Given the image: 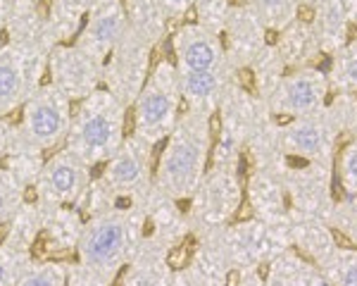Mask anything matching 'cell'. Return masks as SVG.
I'll return each instance as SVG.
<instances>
[{
  "label": "cell",
  "mask_w": 357,
  "mask_h": 286,
  "mask_svg": "<svg viewBox=\"0 0 357 286\" xmlns=\"http://www.w3.org/2000/svg\"><path fill=\"white\" fill-rule=\"evenodd\" d=\"M33 253L0 239V286H17L24 270L31 265Z\"/></svg>",
  "instance_id": "484cf974"
},
{
  "label": "cell",
  "mask_w": 357,
  "mask_h": 286,
  "mask_svg": "<svg viewBox=\"0 0 357 286\" xmlns=\"http://www.w3.org/2000/svg\"><path fill=\"white\" fill-rule=\"evenodd\" d=\"M100 176L124 205L141 203L155 186L153 148L138 141L134 134H126L117 153L102 165Z\"/></svg>",
  "instance_id": "52a82bcc"
},
{
  "label": "cell",
  "mask_w": 357,
  "mask_h": 286,
  "mask_svg": "<svg viewBox=\"0 0 357 286\" xmlns=\"http://www.w3.org/2000/svg\"><path fill=\"white\" fill-rule=\"evenodd\" d=\"M45 153L41 148H36L31 141H26V136L20 131V124L15 122V131L13 139H10L8 153H5V160L0 167H5L10 174L20 181V186L29 193L36 184L38 174H41L43 165H45Z\"/></svg>",
  "instance_id": "ac0fdd59"
},
{
  "label": "cell",
  "mask_w": 357,
  "mask_h": 286,
  "mask_svg": "<svg viewBox=\"0 0 357 286\" xmlns=\"http://www.w3.org/2000/svg\"><path fill=\"white\" fill-rule=\"evenodd\" d=\"M141 239L143 217L138 203L114 208L86 220L77 246V262L114 284L134 257Z\"/></svg>",
  "instance_id": "7a4b0ae2"
},
{
  "label": "cell",
  "mask_w": 357,
  "mask_h": 286,
  "mask_svg": "<svg viewBox=\"0 0 357 286\" xmlns=\"http://www.w3.org/2000/svg\"><path fill=\"white\" fill-rule=\"evenodd\" d=\"M169 253L151 241H141L134 257L117 277L114 286H169Z\"/></svg>",
  "instance_id": "e0dca14e"
},
{
  "label": "cell",
  "mask_w": 357,
  "mask_h": 286,
  "mask_svg": "<svg viewBox=\"0 0 357 286\" xmlns=\"http://www.w3.org/2000/svg\"><path fill=\"white\" fill-rule=\"evenodd\" d=\"M67 286H114V284L102 279L100 274L91 272L82 262L72 260L67 265Z\"/></svg>",
  "instance_id": "f546056e"
},
{
  "label": "cell",
  "mask_w": 357,
  "mask_h": 286,
  "mask_svg": "<svg viewBox=\"0 0 357 286\" xmlns=\"http://www.w3.org/2000/svg\"><path fill=\"white\" fill-rule=\"evenodd\" d=\"M212 119L181 110L176 127L167 136L160 160L155 165V186L167 198L191 200L195 188L207 172V158L212 153Z\"/></svg>",
  "instance_id": "6da1fadb"
},
{
  "label": "cell",
  "mask_w": 357,
  "mask_h": 286,
  "mask_svg": "<svg viewBox=\"0 0 357 286\" xmlns=\"http://www.w3.org/2000/svg\"><path fill=\"white\" fill-rule=\"evenodd\" d=\"M158 3H160V8H162V13L167 15V20L172 22L186 15L195 5V0H158Z\"/></svg>",
  "instance_id": "1f68e13d"
},
{
  "label": "cell",
  "mask_w": 357,
  "mask_h": 286,
  "mask_svg": "<svg viewBox=\"0 0 357 286\" xmlns=\"http://www.w3.org/2000/svg\"><path fill=\"white\" fill-rule=\"evenodd\" d=\"M126 107L107 89L77 103L65 148L89 167H102L126 139Z\"/></svg>",
  "instance_id": "3957f363"
},
{
  "label": "cell",
  "mask_w": 357,
  "mask_h": 286,
  "mask_svg": "<svg viewBox=\"0 0 357 286\" xmlns=\"http://www.w3.org/2000/svg\"><path fill=\"white\" fill-rule=\"evenodd\" d=\"M15 0H0V45L5 43V29H8L10 13H13Z\"/></svg>",
  "instance_id": "e575fe53"
},
{
  "label": "cell",
  "mask_w": 357,
  "mask_h": 286,
  "mask_svg": "<svg viewBox=\"0 0 357 286\" xmlns=\"http://www.w3.org/2000/svg\"><path fill=\"white\" fill-rule=\"evenodd\" d=\"M153 70V48L134 31L114 45L110 57L102 65V89H107L126 110L136 103Z\"/></svg>",
  "instance_id": "8992f818"
},
{
  "label": "cell",
  "mask_w": 357,
  "mask_h": 286,
  "mask_svg": "<svg viewBox=\"0 0 357 286\" xmlns=\"http://www.w3.org/2000/svg\"><path fill=\"white\" fill-rule=\"evenodd\" d=\"M338 282H341V286H357V260L345 262Z\"/></svg>",
  "instance_id": "836d02e7"
},
{
  "label": "cell",
  "mask_w": 357,
  "mask_h": 286,
  "mask_svg": "<svg viewBox=\"0 0 357 286\" xmlns=\"http://www.w3.org/2000/svg\"><path fill=\"white\" fill-rule=\"evenodd\" d=\"M126 31H129V22H126L122 0H96L86 15L82 31L74 38V45L105 65L114 45L126 36Z\"/></svg>",
  "instance_id": "8fae6325"
},
{
  "label": "cell",
  "mask_w": 357,
  "mask_h": 286,
  "mask_svg": "<svg viewBox=\"0 0 357 286\" xmlns=\"http://www.w3.org/2000/svg\"><path fill=\"white\" fill-rule=\"evenodd\" d=\"M341 174H343V184L357 191V143L345 148L341 158Z\"/></svg>",
  "instance_id": "4dcf8cb0"
},
{
  "label": "cell",
  "mask_w": 357,
  "mask_h": 286,
  "mask_svg": "<svg viewBox=\"0 0 357 286\" xmlns=\"http://www.w3.org/2000/svg\"><path fill=\"white\" fill-rule=\"evenodd\" d=\"M13 131H15L13 117L0 119V165H3V160H5V153H8L10 139H13Z\"/></svg>",
  "instance_id": "d6a6232c"
},
{
  "label": "cell",
  "mask_w": 357,
  "mask_h": 286,
  "mask_svg": "<svg viewBox=\"0 0 357 286\" xmlns=\"http://www.w3.org/2000/svg\"><path fill=\"white\" fill-rule=\"evenodd\" d=\"M324 91H326V86L319 74H312V72L293 74V77H289L281 84L279 110L305 117V114H310L321 103Z\"/></svg>",
  "instance_id": "d6986e66"
},
{
  "label": "cell",
  "mask_w": 357,
  "mask_h": 286,
  "mask_svg": "<svg viewBox=\"0 0 357 286\" xmlns=\"http://www.w3.org/2000/svg\"><path fill=\"white\" fill-rule=\"evenodd\" d=\"M48 82L77 105L102 89V62L93 60L74 43L55 45L48 57Z\"/></svg>",
  "instance_id": "30bf717a"
},
{
  "label": "cell",
  "mask_w": 357,
  "mask_h": 286,
  "mask_svg": "<svg viewBox=\"0 0 357 286\" xmlns=\"http://www.w3.org/2000/svg\"><path fill=\"white\" fill-rule=\"evenodd\" d=\"M296 0H250L252 15L267 27H281L293 15Z\"/></svg>",
  "instance_id": "f1b7e54d"
},
{
  "label": "cell",
  "mask_w": 357,
  "mask_h": 286,
  "mask_svg": "<svg viewBox=\"0 0 357 286\" xmlns=\"http://www.w3.org/2000/svg\"><path fill=\"white\" fill-rule=\"evenodd\" d=\"M284 143L293 153L305 158H317L326 148V131L314 119H298L284 131Z\"/></svg>",
  "instance_id": "603a6c76"
},
{
  "label": "cell",
  "mask_w": 357,
  "mask_h": 286,
  "mask_svg": "<svg viewBox=\"0 0 357 286\" xmlns=\"http://www.w3.org/2000/svg\"><path fill=\"white\" fill-rule=\"evenodd\" d=\"M67 265L69 262L62 260H38V257H33L17 286H67Z\"/></svg>",
  "instance_id": "d4e9b609"
},
{
  "label": "cell",
  "mask_w": 357,
  "mask_h": 286,
  "mask_svg": "<svg viewBox=\"0 0 357 286\" xmlns=\"http://www.w3.org/2000/svg\"><path fill=\"white\" fill-rule=\"evenodd\" d=\"M43 82L45 72L33 67L15 45H0V119L20 112Z\"/></svg>",
  "instance_id": "5bb4252c"
},
{
  "label": "cell",
  "mask_w": 357,
  "mask_h": 286,
  "mask_svg": "<svg viewBox=\"0 0 357 286\" xmlns=\"http://www.w3.org/2000/svg\"><path fill=\"white\" fill-rule=\"evenodd\" d=\"M122 205H124L122 198H119L117 193H114L112 188L105 184V179H102L100 174H93L89 188H86L84 196L79 198V203L74 205V208L84 215V220H91V217L110 213V210L122 208Z\"/></svg>",
  "instance_id": "cb8c5ba5"
},
{
  "label": "cell",
  "mask_w": 357,
  "mask_h": 286,
  "mask_svg": "<svg viewBox=\"0 0 357 286\" xmlns=\"http://www.w3.org/2000/svg\"><path fill=\"white\" fill-rule=\"evenodd\" d=\"M241 191L236 184V176L231 170L212 167L205 172L203 181L191 196V210L188 217L198 220L205 227H220L229 222V217L238 210Z\"/></svg>",
  "instance_id": "7c38bea8"
},
{
  "label": "cell",
  "mask_w": 357,
  "mask_h": 286,
  "mask_svg": "<svg viewBox=\"0 0 357 286\" xmlns=\"http://www.w3.org/2000/svg\"><path fill=\"white\" fill-rule=\"evenodd\" d=\"M84 215L74 205H50L38 241L33 243V257L38 260H77V246L84 232Z\"/></svg>",
  "instance_id": "4fadbf2b"
},
{
  "label": "cell",
  "mask_w": 357,
  "mask_h": 286,
  "mask_svg": "<svg viewBox=\"0 0 357 286\" xmlns=\"http://www.w3.org/2000/svg\"><path fill=\"white\" fill-rule=\"evenodd\" d=\"M5 43L15 45L33 67L48 74V57L57 43L50 33L43 0H15L5 29Z\"/></svg>",
  "instance_id": "ba28073f"
},
{
  "label": "cell",
  "mask_w": 357,
  "mask_h": 286,
  "mask_svg": "<svg viewBox=\"0 0 357 286\" xmlns=\"http://www.w3.org/2000/svg\"><path fill=\"white\" fill-rule=\"evenodd\" d=\"M176 70L224 72V48L217 33L195 24H183L172 38Z\"/></svg>",
  "instance_id": "9a60e30c"
},
{
  "label": "cell",
  "mask_w": 357,
  "mask_h": 286,
  "mask_svg": "<svg viewBox=\"0 0 357 286\" xmlns=\"http://www.w3.org/2000/svg\"><path fill=\"white\" fill-rule=\"evenodd\" d=\"M193 8L198 13V24L220 36V31L227 24L229 13H231L229 0H195Z\"/></svg>",
  "instance_id": "83f0119b"
},
{
  "label": "cell",
  "mask_w": 357,
  "mask_h": 286,
  "mask_svg": "<svg viewBox=\"0 0 357 286\" xmlns=\"http://www.w3.org/2000/svg\"><path fill=\"white\" fill-rule=\"evenodd\" d=\"M345 74H348V79L357 86V53L350 57V62H348V67H345Z\"/></svg>",
  "instance_id": "d590c367"
},
{
  "label": "cell",
  "mask_w": 357,
  "mask_h": 286,
  "mask_svg": "<svg viewBox=\"0 0 357 286\" xmlns=\"http://www.w3.org/2000/svg\"><path fill=\"white\" fill-rule=\"evenodd\" d=\"M74 103L50 82H43L26 98L20 110V131L43 153L65 148L69 124H72Z\"/></svg>",
  "instance_id": "5b68a950"
},
{
  "label": "cell",
  "mask_w": 357,
  "mask_h": 286,
  "mask_svg": "<svg viewBox=\"0 0 357 286\" xmlns=\"http://www.w3.org/2000/svg\"><path fill=\"white\" fill-rule=\"evenodd\" d=\"M24 198L26 191L20 186V181L5 167H0V229L8 227V222L15 217L20 205L24 203Z\"/></svg>",
  "instance_id": "4316f807"
},
{
  "label": "cell",
  "mask_w": 357,
  "mask_h": 286,
  "mask_svg": "<svg viewBox=\"0 0 357 286\" xmlns=\"http://www.w3.org/2000/svg\"><path fill=\"white\" fill-rule=\"evenodd\" d=\"M91 179H93V167H89L67 148H60L45 160L41 174L29 193L45 205H77Z\"/></svg>",
  "instance_id": "9c48e42d"
},
{
  "label": "cell",
  "mask_w": 357,
  "mask_h": 286,
  "mask_svg": "<svg viewBox=\"0 0 357 286\" xmlns=\"http://www.w3.org/2000/svg\"><path fill=\"white\" fill-rule=\"evenodd\" d=\"M181 105L176 65L169 60H160L151 70V77L138 93L136 103L131 105L134 110V131L131 134L155 151L176 127V119L183 110Z\"/></svg>",
  "instance_id": "277c9868"
},
{
  "label": "cell",
  "mask_w": 357,
  "mask_h": 286,
  "mask_svg": "<svg viewBox=\"0 0 357 286\" xmlns=\"http://www.w3.org/2000/svg\"><path fill=\"white\" fill-rule=\"evenodd\" d=\"M91 0H48V27L55 43H74V38L82 31L86 15L91 10Z\"/></svg>",
  "instance_id": "7402d4cb"
},
{
  "label": "cell",
  "mask_w": 357,
  "mask_h": 286,
  "mask_svg": "<svg viewBox=\"0 0 357 286\" xmlns=\"http://www.w3.org/2000/svg\"><path fill=\"white\" fill-rule=\"evenodd\" d=\"M178 72V89H181L183 110L203 114L212 119L217 114L220 100L224 96V72H191V70H176Z\"/></svg>",
  "instance_id": "2e32d148"
},
{
  "label": "cell",
  "mask_w": 357,
  "mask_h": 286,
  "mask_svg": "<svg viewBox=\"0 0 357 286\" xmlns=\"http://www.w3.org/2000/svg\"><path fill=\"white\" fill-rule=\"evenodd\" d=\"M129 31H134L138 38H143L151 48H155L167 33V15L162 13L158 0H122Z\"/></svg>",
  "instance_id": "44dd1931"
},
{
  "label": "cell",
  "mask_w": 357,
  "mask_h": 286,
  "mask_svg": "<svg viewBox=\"0 0 357 286\" xmlns=\"http://www.w3.org/2000/svg\"><path fill=\"white\" fill-rule=\"evenodd\" d=\"M48 210H50V205H45L36 196L26 193L24 203L20 205V210H17L15 217L8 222V227H5L3 241L20 246V248H26V250H33V243L38 241V234H41V229H43Z\"/></svg>",
  "instance_id": "ffe728a7"
}]
</instances>
